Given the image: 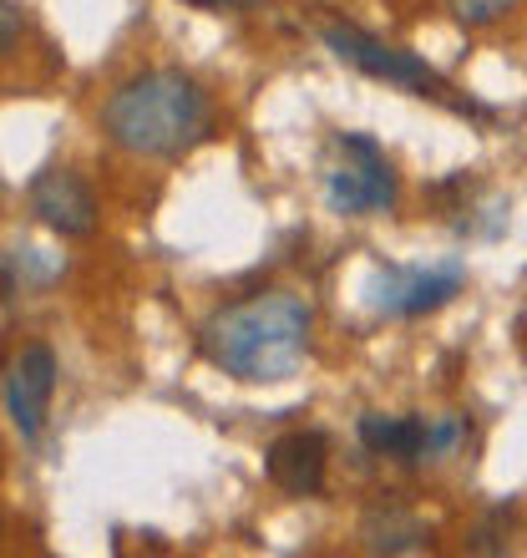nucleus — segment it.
<instances>
[{"mask_svg":"<svg viewBox=\"0 0 527 558\" xmlns=\"http://www.w3.org/2000/svg\"><path fill=\"white\" fill-rule=\"evenodd\" d=\"M309 345V305L299 294H254L204 325V351L238 381H284Z\"/></svg>","mask_w":527,"mask_h":558,"instance_id":"f257e3e1","label":"nucleus"},{"mask_svg":"<svg viewBox=\"0 0 527 558\" xmlns=\"http://www.w3.org/2000/svg\"><path fill=\"white\" fill-rule=\"evenodd\" d=\"M102 128L127 153L173 158L208 133V102L183 72H147L107 97Z\"/></svg>","mask_w":527,"mask_h":558,"instance_id":"f03ea898","label":"nucleus"},{"mask_svg":"<svg viewBox=\"0 0 527 558\" xmlns=\"http://www.w3.org/2000/svg\"><path fill=\"white\" fill-rule=\"evenodd\" d=\"M324 198L335 214H370L395 198V178L385 153L370 137L345 133L335 143V158L324 168Z\"/></svg>","mask_w":527,"mask_h":558,"instance_id":"7ed1b4c3","label":"nucleus"},{"mask_svg":"<svg viewBox=\"0 0 527 558\" xmlns=\"http://www.w3.org/2000/svg\"><path fill=\"white\" fill-rule=\"evenodd\" d=\"M324 46L340 61L360 66L366 76H381V82H395V87H410V92H441V76L421 57L376 41V36H366V31H355V26H324Z\"/></svg>","mask_w":527,"mask_h":558,"instance_id":"20e7f679","label":"nucleus"},{"mask_svg":"<svg viewBox=\"0 0 527 558\" xmlns=\"http://www.w3.org/2000/svg\"><path fill=\"white\" fill-rule=\"evenodd\" d=\"M51 391H57V355H51V345H26L5 366V416L21 437L41 432Z\"/></svg>","mask_w":527,"mask_h":558,"instance_id":"39448f33","label":"nucleus"},{"mask_svg":"<svg viewBox=\"0 0 527 558\" xmlns=\"http://www.w3.org/2000/svg\"><path fill=\"white\" fill-rule=\"evenodd\" d=\"M30 214L66 239H82L97 229V198H91L87 183L76 173H66V168H51V173H41L30 183Z\"/></svg>","mask_w":527,"mask_h":558,"instance_id":"423d86ee","label":"nucleus"},{"mask_svg":"<svg viewBox=\"0 0 527 558\" xmlns=\"http://www.w3.org/2000/svg\"><path fill=\"white\" fill-rule=\"evenodd\" d=\"M324 457H330L324 432H284L269 441L264 468H269V483L284 487L290 498H315L324 487Z\"/></svg>","mask_w":527,"mask_h":558,"instance_id":"0eeeda50","label":"nucleus"},{"mask_svg":"<svg viewBox=\"0 0 527 558\" xmlns=\"http://www.w3.org/2000/svg\"><path fill=\"white\" fill-rule=\"evenodd\" d=\"M462 290V275L456 269H391L381 284V294H376V305L391 310V315H426V310L446 305L452 294Z\"/></svg>","mask_w":527,"mask_h":558,"instance_id":"6e6552de","label":"nucleus"},{"mask_svg":"<svg viewBox=\"0 0 527 558\" xmlns=\"http://www.w3.org/2000/svg\"><path fill=\"white\" fill-rule=\"evenodd\" d=\"M360 441L381 457H401V462H416V457H431V422L421 416H381L370 412L360 416Z\"/></svg>","mask_w":527,"mask_h":558,"instance_id":"1a4fd4ad","label":"nucleus"},{"mask_svg":"<svg viewBox=\"0 0 527 558\" xmlns=\"http://www.w3.org/2000/svg\"><path fill=\"white\" fill-rule=\"evenodd\" d=\"M360 538H366L370 554H416V548L426 544V523L391 502V508H376V513L366 518Z\"/></svg>","mask_w":527,"mask_h":558,"instance_id":"9d476101","label":"nucleus"},{"mask_svg":"<svg viewBox=\"0 0 527 558\" xmlns=\"http://www.w3.org/2000/svg\"><path fill=\"white\" fill-rule=\"evenodd\" d=\"M193 5H223V0H193Z\"/></svg>","mask_w":527,"mask_h":558,"instance_id":"9b49d317","label":"nucleus"}]
</instances>
